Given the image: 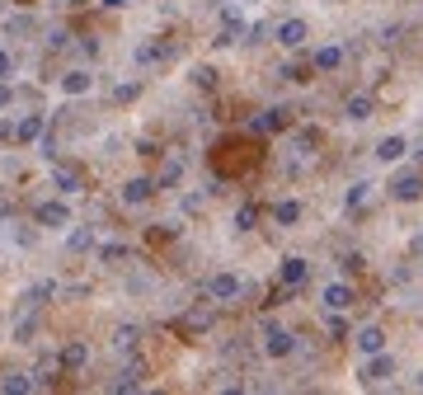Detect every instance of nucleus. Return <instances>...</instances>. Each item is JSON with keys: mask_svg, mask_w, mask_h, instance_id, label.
I'll return each mask as SVG.
<instances>
[{"mask_svg": "<svg viewBox=\"0 0 423 395\" xmlns=\"http://www.w3.org/2000/svg\"><path fill=\"white\" fill-rule=\"evenodd\" d=\"M240 292H245V278H240V273H211L207 287H202V296H207L211 306H231Z\"/></svg>", "mask_w": 423, "mask_h": 395, "instance_id": "nucleus-2", "label": "nucleus"}, {"mask_svg": "<svg viewBox=\"0 0 423 395\" xmlns=\"http://www.w3.org/2000/svg\"><path fill=\"white\" fill-rule=\"evenodd\" d=\"M66 47H71L66 29H52V34H47V52H66Z\"/></svg>", "mask_w": 423, "mask_h": 395, "instance_id": "nucleus-36", "label": "nucleus"}, {"mask_svg": "<svg viewBox=\"0 0 423 395\" xmlns=\"http://www.w3.org/2000/svg\"><path fill=\"white\" fill-rule=\"evenodd\" d=\"M5 141H19V123H10V118H0V146Z\"/></svg>", "mask_w": 423, "mask_h": 395, "instance_id": "nucleus-38", "label": "nucleus"}, {"mask_svg": "<svg viewBox=\"0 0 423 395\" xmlns=\"http://www.w3.org/2000/svg\"><path fill=\"white\" fill-rule=\"evenodd\" d=\"M390 198H395V203H419V198H423V174H419V169L395 174V179H390Z\"/></svg>", "mask_w": 423, "mask_h": 395, "instance_id": "nucleus-6", "label": "nucleus"}, {"mask_svg": "<svg viewBox=\"0 0 423 395\" xmlns=\"http://www.w3.org/2000/svg\"><path fill=\"white\" fill-rule=\"evenodd\" d=\"M136 94H141V85H136V80H127V85L118 80V85H113V99H118V104H132Z\"/></svg>", "mask_w": 423, "mask_h": 395, "instance_id": "nucleus-34", "label": "nucleus"}, {"mask_svg": "<svg viewBox=\"0 0 423 395\" xmlns=\"http://www.w3.org/2000/svg\"><path fill=\"white\" fill-rule=\"evenodd\" d=\"M390 376H395V358H390V353H372V358L362 362V386H386Z\"/></svg>", "mask_w": 423, "mask_h": 395, "instance_id": "nucleus-8", "label": "nucleus"}, {"mask_svg": "<svg viewBox=\"0 0 423 395\" xmlns=\"http://www.w3.org/2000/svg\"><path fill=\"white\" fill-rule=\"evenodd\" d=\"M273 221L278 226H297L301 221V203L297 198H278V203H273Z\"/></svg>", "mask_w": 423, "mask_h": 395, "instance_id": "nucleus-20", "label": "nucleus"}, {"mask_svg": "<svg viewBox=\"0 0 423 395\" xmlns=\"http://www.w3.org/2000/svg\"><path fill=\"white\" fill-rule=\"evenodd\" d=\"M287 123H292V109L287 104H273V109H264L254 123H249V132L254 136H273V132H287Z\"/></svg>", "mask_w": 423, "mask_h": 395, "instance_id": "nucleus-4", "label": "nucleus"}, {"mask_svg": "<svg viewBox=\"0 0 423 395\" xmlns=\"http://www.w3.org/2000/svg\"><path fill=\"white\" fill-rule=\"evenodd\" d=\"M0 216H10V207H5V203H0Z\"/></svg>", "mask_w": 423, "mask_h": 395, "instance_id": "nucleus-48", "label": "nucleus"}, {"mask_svg": "<svg viewBox=\"0 0 423 395\" xmlns=\"http://www.w3.org/2000/svg\"><path fill=\"white\" fill-rule=\"evenodd\" d=\"M211 325H217V311H189L184 316V329H193V334H207Z\"/></svg>", "mask_w": 423, "mask_h": 395, "instance_id": "nucleus-27", "label": "nucleus"}, {"mask_svg": "<svg viewBox=\"0 0 423 395\" xmlns=\"http://www.w3.org/2000/svg\"><path fill=\"white\" fill-rule=\"evenodd\" d=\"M372 113H377V99H372V94H348L344 99V118L348 123H367Z\"/></svg>", "mask_w": 423, "mask_h": 395, "instance_id": "nucleus-14", "label": "nucleus"}, {"mask_svg": "<svg viewBox=\"0 0 423 395\" xmlns=\"http://www.w3.org/2000/svg\"><path fill=\"white\" fill-rule=\"evenodd\" d=\"M156 179H146V174H136V179H127L123 189H118V198H123V207H146L151 198H156Z\"/></svg>", "mask_w": 423, "mask_h": 395, "instance_id": "nucleus-5", "label": "nucleus"}, {"mask_svg": "<svg viewBox=\"0 0 423 395\" xmlns=\"http://www.w3.org/2000/svg\"><path fill=\"white\" fill-rule=\"evenodd\" d=\"M136 344H141V329H136V325H118V329H113V349H118V353H132Z\"/></svg>", "mask_w": 423, "mask_h": 395, "instance_id": "nucleus-24", "label": "nucleus"}, {"mask_svg": "<svg viewBox=\"0 0 423 395\" xmlns=\"http://www.w3.org/2000/svg\"><path fill=\"white\" fill-rule=\"evenodd\" d=\"M38 156H43L47 165H56V160H61V146H56V136H52V132L38 136Z\"/></svg>", "mask_w": 423, "mask_h": 395, "instance_id": "nucleus-31", "label": "nucleus"}, {"mask_svg": "<svg viewBox=\"0 0 423 395\" xmlns=\"http://www.w3.org/2000/svg\"><path fill=\"white\" fill-rule=\"evenodd\" d=\"M344 269H348V273H362V269H367V259L353 249V254H344Z\"/></svg>", "mask_w": 423, "mask_h": 395, "instance_id": "nucleus-40", "label": "nucleus"}, {"mask_svg": "<svg viewBox=\"0 0 423 395\" xmlns=\"http://www.w3.org/2000/svg\"><path fill=\"white\" fill-rule=\"evenodd\" d=\"M334 5H339V0H334Z\"/></svg>", "mask_w": 423, "mask_h": 395, "instance_id": "nucleus-50", "label": "nucleus"}, {"mask_svg": "<svg viewBox=\"0 0 423 395\" xmlns=\"http://www.w3.org/2000/svg\"><path fill=\"white\" fill-rule=\"evenodd\" d=\"M14 76V56H10V47H0V80H10Z\"/></svg>", "mask_w": 423, "mask_h": 395, "instance_id": "nucleus-39", "label": "nucleus"}, {"mask_svg": "<svg viewBox=\"0 0 423 395\" xmlns=\"http://www.w3.org/2000/svg\"><path fill=\"white\" fill-rule=\"evenodd\" d=\"M414 254H423V236H414Z\"/></svg>", "mask_w": 423, "mask_h": 395, "instance_id": "nucleus-46", "label": "nucleus"}, {"mask_svg": "<svg viewBox=\"0 0 423 395\" xmlns=\"http://www.w3.org/2000/svg\"><path fill=\"white\" fill-rule=\"evenodd\" d=\"M320 301H324V311H348V306L357 301V292L348 287V282H324Z\"/></svg>", "mask_w": 423, "mask_h": 395, "instance_id": "nucleus-10", "label": "nucleus"}, {"mask_svg": "<svg viewBox=\"0 0 423 395\" xmlns=\"http://www.w3.org/2000/svg\"><path fill=\"white\" fill-rule=\"evenodd\" d=\"M80 52H85L89 61H94V56H99V38H80Z\"/></svg>", "mask_w": 423, "mask_h": 395, "instance_id": "nucleus-43", "label": "nucleus"}, {"mask_svg": "<svg viewBox=\"0 0 423 395\" xmlns=\"http://www.w3.org/2000/svg\"><path fill=\"white\" fill-rule=\"evenodd\" d=\"M179 179H184V160L174 156V160H165V165H160V174H156V189L165 193V189H174Z\"/></svg>", "mask_w": 423, "mask_h": 395, "instance_id": "nucleus-23", "label": "nucleus"}, {"mask_svg": "<svg viewBox=\"0 0 423 395\" xmlns=\"http://www.w3.org/2000/svg\"><path fill=\"white\" fill-rule=\"evenodd\" d=\"M66 5H89V0H66Z\"/></svg>", "mask_w": 423, "mask_h": 395, "instance_id": "nucleus-49", "label": "nucleus"}, {"mask_svg": "<svg viewBox=\"0 0 423 395\" xmlns=\"http://www.w3.org/2000/svg\"><path fill=\"white\" fill-rule=\"evenodd\" d=\"M47 127V113H24L19 118V141H38Z\"/></svg>", "mask_w": 423, "mask_h": 395, "instance_id": "nucleus-22", "label": "nucleus"}, {"mask_svg": "<svg viewBox=\"0 0 423 395\" xmlns=\"http://www.w3.org/2000/svg\"><path fill=\"white\" fill-rule=\"evenodd\" d=\"M414 386H419V391H423V372H419V376H414Z\"/></svg>", "mask_w": 423, "mask_h": 395, "instance_id": "nucleus-47", "label": "nucleus"}, {"mask_svg": "<svg viewBox=\"0 0 423 395\" xmlns=\"http://www.w3.org/2000/svg\"><path fill=\"white\" fill-rule=\"evenodd\" d=\"M0 391L5 395H29V391H38V376L34 372H10L5 381H0Z\"/></svg>", "mask_w": 423, "mask_h": 395, "instance_id": "nucleus-18", "label": "nucleus"}, {"mask_svg": "<svg viewBox=\"0 0 423 395\" xmlns=\"http://www.w3.org/2000/svg\"><path fill=\"white\" fill-rule=\"evenodd\" d=\"M259 344H264V353L273 362H282V358H292V353H297V334H292V329H282L278 320H264V325H259Z\"/></svg>", "mask_w": 423, "mask_h": 395, "instance_id": "nucleus-1", "label": "nucleus"}, {"mask_svg": "<svg viewBox=\"0 0 423 395\" xmlns=\"http://www.w3.org/2000/svg\"><path fill=\"white\" fill-rule=\"evenodd\" d=\"M52 189L61 193V198H71V193L85 189V174H80L76 165H61V160H56V165H52Z\"/></svg>", "mask_w": 423, "mask_h": 395, "instance_id": "nucleus-9", "label": "nucleus"}, {"mask_svg": "<svg viewBox=\"0 0 423 395\" xmlns=\"http://www.w3.org/2000/svg\"><path fill=\"white\" fill-rule=\"evenodd\" d=\"M56 296V282L52 278H43V282H34L29 292H24V311H34V306H43V301H52Z\"/></svg>", "mask_w": 423, "mask_h": 395, "instance_id": "nucleus-19", "label": "nucleus"}, {"mask_svg": "<svg viewBox=\"0 0 423 395\" xmlns=\"http://www.w3.org/2000/svg\"><path fill=\"white\" fill-rule=\"evenodd\" d=\"M29 334H34V320H19V325H14V339H19V344H29Z\"/></svg>", "mask_w": 423, "mask_h": 395, "instance_id": "nucleus-44", "label": "nucleus"}, {"mask_svg": "<svg viewBox=\"0 0 423 395\" xmlns=\"http://www.w3.org/2000/svg\"><path fill=\"white\" fill-rule=\"evenodd\" d=\"M278 76H282V80H292V85H306V80L315 76V66H311V61H306V66H301V61H287Z\"/></svg>", "mask_w": 423, "mask_h": 395, "instance_id": "nucleus-28", "label": "nucleus"}, {"mask_svg": "<svg viewBox=\"0 0 423 395\" xmlns=\"http://www.w3.org/2000/svg\"><path fill=\"white\" fill-rule=\"evenodd\" d=\"M311 66H315V76H329V71H339V66H344V47H315Z\"/></svg>", "mask_w": 423, "mask_h": 395, "instance_id": "nucleus-16", "label": "nucleus"}, {"mask_svg": "<svg viewBox=\"0 0 423 395\" xmlns=\"http://www.w3.org/2000/svg\"><path fill=\"white\" fill-rule=\"evenodd\" d=\"M367 198H372V184H353V189L344 193V207H348V212H357V207L367 203Z\"/></svg>", "mask_w": 423, "mask_h": 395, "instance_id": "nucleus-30", "label": "nucleus"}, {"mask_svg": "<svg viewBox=\"0 0 423 395\" xmlns=\"http://www.w3.org/2000/svg\"><path fill=\"white\" fill-rule=\"evenodd\" d=\"M113 391H141V362H132L127 372H118V381H113Z\"/></svg>", "mask_w": 423, "mask_h": 395, "instance_id": "nucleus-29", "label": "nucleus"}, {"mask_svg": "<svg viewBox=\"0 0 423 395\" xmlns=\"http://www.w3.org/2000/svg\"><path fill=\"white\" fill-rule=\"evenodd\" d=\"M56 85H61V94H66V99H80V94L94 90V76H89L85 66H76V71H66V76L56 80Z\"/></svg>", "mask_w": 423, "mask_h": 395, "instance_id": "nucleus-13", "label": "nucleus"}, {"mask_svg": "<svg viewBox=\"0 0 423 395\" xmlns=\"http://www.w3.org/2000/svg\"><path fill=\"white\" fill-rule=\"evenodd\" d=\"M353 344H357V353H362V358L386 353V329H381V325H362V329L353 334Z\"/></svg>", "mask_w": 423, "mask_h": 395, "instance_id": "nucleus-12", "label": "nucleus"}, {"mask_svg": "<svg viewBox=\"0 0 423 395\" xmlns=\"http://www.w3.org/2000/svg\"><path fill=\"white\" fill-rule=\"evenodd\" d=\"M99 264H109V269L127 264V245H123V240H109V245H99Z\"/></svg>", "mask_w": 423, "mask_h": 395, "instance_id": "nucleus-26", "label": "nucleus"}, {"mask_svg": "<svg viewBox=\"0 0 423 395\" xmlns=\"http://www.w3.org/2000/svg\"><path fill=\"white\" fill-rule=\"evenodd\" d=\"M184 212H202V193H184Z\"/></svg>", "mask_w": 423, "mask_h": 395, "instance_id": "nucleus-41", "label": "nucleus"}, {"mask_svg": "<svg viewBox=\"0 0 423 395\" xmlns=\"http://www.w3.org/2000/svg\"><path fill=\"white\" fill-rule=\"evenodd\" d=\"M99 5H104V10H123L127 0H99Z\"/></svg>", "mask_w": 423, "mask_h": 395, "instance_id": "nucleus-45", "label": "nucleus"}, {"mask_svg": "<svg viewBox=\"0 0 423 395\" xmlns=\"http://www.w3.org/2000/svg\"><path fill=\"white\" fill-rule=\"evenodd\" d=\"M29 29H34V19H29V14H14V19H5V38H24Z\"/></svg>", "mask_w": 423, "mask_h": 395, "instance_id": "nucleus-33", "label": "nucleus"}, {"mask_svg": "<svg viewBox=\"0 0 423 395\" xmlns=\"http://www.w3.org/2000/svg\"><path fill=\"white\" fill-rule=\"evenodd\" d=\"M329 339H348V320H344V311H329Z\"/></svg>", "mask_w": 423, "mask_h": 395, "instance_id": "nucleus-37", "label": "nucleus"}, {"mask_svg": "<svg viewBox=\"0 0 423 395\" xmlns=\"http://www.w3.org/2000/svg\"><path fill=\"white\" fill-rule=\"evenodd\" d=\"M169 52H174L169 43H141L136 47V66H156V61H165Z\"/></svg>", "mask_w": 423, "mask_h": 395, "instance_id": "nucleus-21", "label": "nucleus"}, {"mask_svg": "<svg viewBox=\"0 0 423 395\" xmlns=\"http://www.w3.org/2000/svg\"><path fill=\"white\" fill-rule=\"evenodd\" d=\"M66 249L71 254H89V249H94V231H89V226H76L66 236Z\"/></svg>", "mask_w": 423, "mask_h": 395, "instance_id": "nucleus-25", "label": "nucleus"}, {"mask_svg": "<svg viewBox=\"0 0 423 395\" xmlns=\"http://www.w3.org/2000/svg\"><path fill=\"white\" fill-rule=\"evenodd\" d=\"M306 38H311V24H306V19H282L278 29H273V43L287 47V52H297Z\"/></svg>", "mask_w": 423, "mask_h": 395, "instance_id": "nucleus-7", "label": "nucleus"}, {"mask_svg": "<svg viewBox=\"0 0 423 395\" xmlns=\"http://www.w3.org/2000/svg\"><path fill=\"white\" fill-rule=\"evenodd\" d=\"M259 221V203H240V212H235V231H254Z\"/></svg>", "mask_w": 423, "mask_h": 395, "instance_id": "nucleus-32", "label": "nucleus"}, {"mask_svg": "<svg viewBox=\"0 0 423 395\" xmlns=\"http://www.w3.org/2000/svg\"><path fill=\"white\" fill-rule=\"evenodd\" d=\"M10 104H14V85H10V80H0V109H10Z\"/></svg>", "mask_w": 423, "mask_h": 395, "instance_id": "nucleus-42", "label": "nucleus"}, {"mask_svg": "<svg viewBox=\"0 0 423 395\" xmlns=\"http://www.w3.org/2000/svg\"><path fill=\"white\" fill-rule=\"evenodd\" d=\"M34 221L43 226V231H66L71 226V207H66V198L56 193V198H43V203L34 207Z\"/></svg>", "mask_w": 423, "mask_h": 395, "instance_id": "nucleus-3", "label": "nucleus"}, {"mask_svg": "<svg viewBox=\"0 0 423 395\" xmlns=\"http://www.w3.org/2000/svg\"><path fill=\"white\" fill-rule=\"evenodd\" d=\"M278 278L287 282V287H301V282L311 278V264L301 259V254H287V259H282V269H278Z\"/></svg>", "mask_w": 423, "mask_h": 395, "instance_id": "nucleus-15", "label": "nucleus"}, {"mask_svg": "<svg viewBox=\"0 0 423 395\" xmlns=\"http://www.w3.org/2000/svg\"><path fill=\"white\" fill-rule=\"evenodd\" d=\"M56 358H61V372H80V367L89 362V344H85V339H66Z\"/></svg>", "mask_w": 423, "mask_h": 395, "instance_id": "nucleus-11", "label": "nucleus"}, {"mask_svg": "<svg viewBox=\"0 0 423 395\" xmlns=\"http://www.w3.org/2000/svg\"><path fill=\"white\" fill-rule=\"evenodd\" d=\"M193 85H198V90H217V71L211 66H193Z\"/></svg>", "mask_w": 423, "mask_h": 395, "instance_id": "nucleus-35", "label": "nucleus"}, {"mask_svg": "<svg viewBox=\"0 0 423 395\" xmlns=\"http://www.w3.org/2000/svg\"><path fill=\"white\" fill-rule=\"evenodd\" d=\"M404 151H409V141H404L400 132H395V136H381V141H377V160H381V165H395Z\"/></svg>", "mask_w": 423, "mask_h": 395, "instance_id": "nucleus-17", "label": "nucleus"}]
</instances>
